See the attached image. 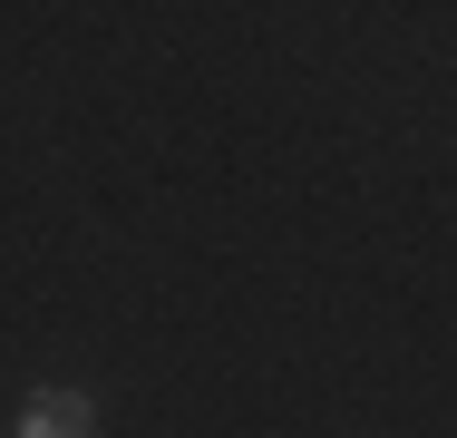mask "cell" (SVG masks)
<instances>
[{
    "label": "cell",
    "mask_w": 457,
    "mask_h": 438,
    "mask_svg": "<svg viewBox=\"0 0 457 438\" xmlns=\"http://www.w3.org/2000/svg\"><path fill=\"white\" fill-rule=\"evenodd\" d=\"M10 438H97V400L79 380H39V390L10 409Z\"/></svg>",
    "instance_id": "6da1fadb"
}]
</instances>
